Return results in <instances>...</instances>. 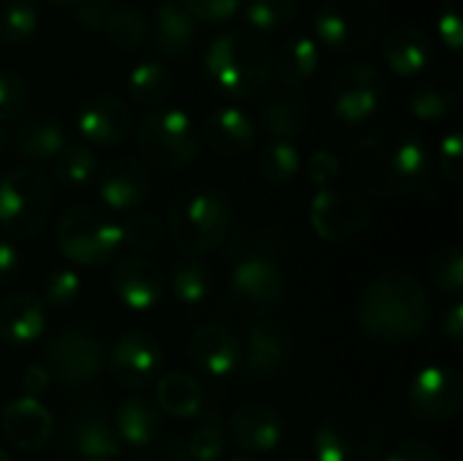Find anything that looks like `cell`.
Listing matches in <instances>:
<instances>
[{"mask_svg":"<svg viewBox=\"0 0 463 461\" xmlns=\"http://www.w3.org/2000/svg\"><path fill=\"white\" fill-rule=\"evenodd\" d=\"M429 166L426 141L407 125H383L364 133L347 158L353 182L380 198L420 193L429 182Z\"/></svg>","mask_w":463,"mask_h":461,"instance_id":"1","label":"cell"},{"mask_svg":"<svg viewBox=\"0 0 463 461\" xmlns=\"http://www.w3.org/2000/svg\"><path fill=\"white\" fill-rule=\"evenodd\" d=\"M355 318L366 337L383 345H402L426 334L434 307L426 285L415 274L385 272L361 291Z\"/></svg>","mask_w":463,"mask_h":461,"instance_id":"2","label":"cell"},{"mask_svg":"<svg viewBox=\"0 0 463 461\" xmlns=\"http://www.w3.org/2000/svg\"><path fill=\"white\" fill-rule=\"evenodd\" d=\"M203 73L209 84L231 101L255 98L271 76V52L266 38L250 27H231L214 35L203 54Z\"/></svg>","mask_w":463,"mask_h":461,"instance_id":"3","label":"cell"},{"mask_svg":"<svg viewBox=\"0 0 463 461\" xmlns=\"http://www.w3.org/2000/svg\"><path fill=\"white\" fill-rule=\"evenodd\" d=\"M233 228L231 198L212 185L179 193L168 209V234L187 258L220 250Z\"/></svg>","mask_w":463,"mask_h":461,"instance_id":"4","label":"cell"},{"mask_svg":"<svg viewBox=\"0 0 463 461\" xmlns=\"http://www.w3.org/2000/svg\"><path fill=\"white\" fill-rule=\"evenodd\" d=\"M388 8L383 0H323L312 16L317 46L339 54L366 52L385 27Z\"/></svg>","mask_w":463,"mask_h":461,"instance_id":"5","label":"cell"},{"mask_svg":"<svg viewBox=\"0 0 463 461\" xmlns=\"http://www.w3.org/2000/svg\"><path fill=\"white\" fill-rule=\"evenodd\" d=\"M138 160L163 171H182L195 163L201 152V133L195 122L171 106H160L141 117L136 128Z\"/></svg>","mask_w":463,"mask_h":461,"instance_id":"6","label":"cell"},{"mask_svg":"<svg viewBox=\"0 0 463 461\" xmlns=\"http://www.w3.org/2000/svg\"><path fill=\"white\" fill-rule=\"evenodd\" d=\"M57 247L81 269H103L114 264L122 247L119 223L100 206L76 204L57 223Z\"/></svg>","mask_w":463,"mask_h":461,"instance_id":"7","label":"cell"},{"mask_svg":"<svg viewBox=\"0 0 463 461\" xmlns=\"http://www.w3.org/2000/svg\"><path fill=\"white\" fill-rule=\"evenodd\" d=\"M54 206L52 182L33 166H19L0 179V228L11 239H35Z\"/></svg>","mask_w":463,"mask_h":461,"instance_id":"8","label":"cell"},{"mask_svg":"<svg viewBox=\"0 0 463 461\" xmlns=\"http://www.w3.org/2000/svg\"><path fill=\"white\" fill-rule=\"evenodd\" d=\"M385 451V427L364 408L331 413L312 437L315 461H380Z\"/></svg>","mask_w":463,"mask_h":461,"instance_id":"9","label":"cell"},{"mask_svg":"<svg viewBox=\"0 0 463 461\" xmlns=\"http://www.w3.org/2000/svg\"><path fill=\"white\" fill-rule=\"evenodd\" d=\"M41 364L49 370L52 383L68 391H87L106 370V345L87 326H65L46 342Z\"/></svg>","mask_w":463,"mask_h":461,"instance_id":"10","label":"cell"},{"mask_svg":"<svg viewBox=\"0 0 463 461\" xmlns=\"http://www.w3.org/2000/svg\"><path fill=\"white\" fill-rule=\"evenodd\" d=\"M388 95L391 87L385 73L366 60H355L339 68L328 87L331 111L345 125L372 122L388 106Z\"/></svg>","mask_w":463,"mask_h":461,"instance_id":"11","label":"cell"},{"mask_svg":"<svg viewBox=\"0 0 463 461\" xmlns=\"http://www.w3.org/2000/svg\"><path fill=\"white\" fill-rule=\"evenodd\" d=\"M288 299V277L279 264L271 261H250L239 264L231 272L228 302L231 307L250 321H269L282 310Z\"/></svg>","mask_w":463,"mask_h":461,"instance_id":"12","label":"cell"},{"mask_svg":"<svg viewBox=\"0 0 463 461\" xmlns=\"http://www.w3.org/2000/svg\"><path fill=\"white\" fill-rule=\"evenodd\" d=\"M407 405L412 416L429 427L456 421L463 408L461 372L456 367L442 364L423 367L407 389Z\"/></svg>","mask_w":463,"mask_h":461,"instance_id":"13","label":"cell"},{"mask_svg":"<svg viewBox=\"0 0 463 461\" xmlns=\"http://www.w3.org/2000/svg\"><path fill=\"white\" fill-rule=\"evenodd\" d=\"M309 223L323 242L342 245L372 226V204L358 193L326 187L309 204Z\"/></svg>","mask_w":463,"mask_h":461,"instance_id":"14","label":"cell"},{"mask_svg":"<svg viewBox=\"0 0 463 461\" xmlns=\"http://www.w3.org/2000/svg\"><path fill=\"white\" fill-rule=\"evenodd\" d=\"M293 331L279 321H258L247 331V351H241V375L247 383H269L293 364Z\"/></svg>","mask_w":463,"mask_h":461,"instance_id":"15","label":"cell"},{"mask_svg":"<svg viewBox=\"0 0 463 461\" xmlns=\"http://www.w3.org/2000/svg\"><path fill=\"white\" fill-rule=\"evenodd\" d=\"M65 446L79 461H114L122 454L111 416L100 402L81 405L68 416Z\"/></svg>","mask_w":463,"mask_h":461,"instance_id":"16","label":"cell"},{"mask_svg":"<svg viewBox=\"0 0 463 461\" xmlns=\"http://www.w3.org/2000/svg\"><path fill=\"white\" fill-rule=\"evenodd\" d=\"M163 353L160 345L144 334V331H125L109 351H106V367L122 389L141 391L160 375Z\"/></svg>","mask_w":463,"mask_h":461,"instance_id":"17","label":"cell"},{"mask_svg":"<svg viewBox=\"0 0 463 461\" xmlns=\"http://www.w3.org/2000/svg\"><path fill=\"white\" fill-rule=\"evenodd\" d=\"M95 190L106 209L136 212L152 196V174L138 158L122 155L100 166L95 177Z\"/></svg>","mask_w":463,"mask_h":461,"instance_id":"18","label":"cell"},{"mask_svg":"<svg viewBox=\"0 0 463 461\" xmlns=\"http://www.w3.org/2000/svg\"><path fill=\"white\" fill-rule=\"evenodd\" d=\"M130 130L133 111L122 98L111 92H98L87 98L76 111V133L84 139L87 147H117L130 136Z\"/></svg>","mask_w":463,"mask_h":461,"instance_id":"19","label":"cell"},{"mask_svg":"<svg viewBox=\"0 0 463 461\" xmlns=\"http://www.w3.org/2000/svg\"><path fill=\"white\" fill-rule=\"evenodd\" d=\"M225 435L236 448L247 451L250 456H263L279 448L285 437V418L274 405L247 402L231 413Z\"/></svg>","mask_w":463,"mask_h":461,"instance_id":"20","label":"cell"},{"mask_svg":"<svg viewBox=\"0 0 463 461\" xmlns=\"http://www.w3.org/2000/svg\"><path fill=\"white\" fill-rule=\"evenodd\" d=\"M111 288L114 296L133 312H149L160 304L165 291L163 269L146 255H125L111 269Z\"/></svg>","mask_w":463,"mask_h":461,"instance_id":"21","label":"cell"},{"mask_svg":"<svg viewBox=\"0 0 463 461\" xmlns=\"http://www.w3.org/2000/svg\"><path fill=\"white\" fill-rule=\"evenodd\" d=\"M201 22L179 3V0H163L155 8V27H149L152 35V52L171 62H184L193 57L198 43Z\"/></svg>","mask_w":463,"mask_h":461,"instance_id":"22","label":"cell"},{"mask_svg":"<svg viewBox=\"0 0 463 461\" xmlns=\"http://www.w3.org/2000/svg\"><path fill=\"white\" fill-rule=\"evenodd\" d=\"M187 356L209 378H231L241 367V342L222 323H203L187 342Z\"/></svg>","mask_w":463,"mask_h":461,"instance_id":"23","label":"cell"},{"mask_svg":"<svg viewBox=\"0 0 463 461\" xmlns=\"http://www.w3.org/2000/svg\"><path fill=\"white\" fill-rule=\"evenodd\" d=\"M255 122L239 106H220L206 114L201 141L220 158H239L255 144Z\"/></svg>","mask_w":463,"mask_h":461,"instance_id":"24","label":"cell"},{"mask_svg":"<svg viewBox=\"0 0 463 461\" xmlns=\"http://www.w3.org/2000/svg\"><path fill=\"white\" fill-rule=\"evenodd\" d=\"M54 432L52 413L33 397H19L3 408V435L19 451H41Z\"/></svg>","mask_w":463,"mask_h":461,"instance_id":"25","label":"cell"},{"mask_svg":"<svg viewBox=\"0 0 463 461\" xmlns=\"http://www.w3.org/2000/svg\"><path fill=\"white\" fill-rule=\"evenodd\" d=\"M312 103L307 95L296 92V90H282L269 95L260 106H258V122L260 128L279 141H290L304 136L312 128Z\"/></svg>","mask_w":463,"mask_h":461,"instance_id":"26","label":"cell"},{"mask_svg":"<svg viewBox=\"0 0 463 461\" xmlns=\"http://www.w3.org/2000/svg\"><path fill=\"white\" fill-rule=\"evenodd\" d=\"M46 331V307L30 293L19 291L0 302V342L11 348H27Z\"/></svg>","mask_w":463,"mask_h":461,"instance_id":"27","label":"cell"},{"mask_svg":"<svg viewBox=\"0 0 463 461\" xmlns=\"http://www.w3.org/2000/svg\"><path fill=\"white\" fill-rule=\"evenodd\" d=\"M11 141L19 149V155L27 158L30 163H52L71 144L65 125L52 114L22 117Z\"/></svg>","mask_w":463,"mask_h":461,"instance_id":"28","label":"cell"},{"mask_svg":"<svg viewBox=\"0 0 463 461\" xmlns=\"http://www.w3.org/2000/svg\"><path fill=\"white\" fill-rule=\"evenodd\" d=\"M288 250V234L285 228L274 223H250L241 226L236 234H228L225 239V255L231 266L250 264V261H271L277 264Z\"/></svg>","mask_w":463,"mask_h":461,"instance_id":"29","label":"cell"},{"mask_svg":"<svg viewBox=\"0 0 463 461\" xmlns=\"http://www.w3.org/2000/svg\"><path fill=\"white\" fill-rule=\"evenodd\" d=\"M383 60L399 79L420 76L431 62V41L420 27L402 24L383 41Z\"/></svg>","mask_w":463,"mask_h":461,"instance_id":"30","label":"cell"},{"mask_svg":"<svg viewBox=\"0 0 463 461\" xmlns=\"http://www.w3.org/2000/svg\"><path fill=\"white\" fill-rule=\"evenodd\" d=\"M111 424H114L119 443H125L130 448H149L163 435V416H160L157 405L146 402L138 394L125 397L119 402Z\"/></svg>","mask_w":463,"mask_h":461,"instance_id":"31","label":"cell"},{"mask_svg":"<svg viewBox=\"0 0 463 461\" xmlns=\"http://www.w3.org/2000/svg\"><path fill=\"white\" fill-rule=\"evenodd\" d=\"M320 65V46L312 35H293L288 38L277 57H271V71L285 90L304 87Z\"/></svg>","mask_w":463,"mask_h":461,"instance_id":"32","label":"cell"},{"mask_svg":"<svg viewBox=\"0 0 463 461\" xmlns=\"http://www.w3.org/2000/svg\"><path fill=\"white\" fill-rule=\"evenodd\" d=\"M157 410L174 418H195L203 410V389L190 372H165L157 380Z\"/></svg>","mask_w":463,"mask_h":461,"instance_id":"33","label":"cell"},{"mask_svg":"<svg viewBox=\"0 0 463 461\" xmlns=\"http://www.w3.org/2000/svg\"><path fill=\"white\" fill-rule=\"evenodd\" d=\"M174 90V76L165 62L160 60H144L133 65L128 73V92L138 106L146 109H160Z\"/></svg>","mask_w":463,"mask_h":461,"instance_id":"34","label":"cell"},{"mask_svg":"<svg viewBox=\"0 0 463 461\" xmlns=\"http://www.w3.org/2000/svg\"><path fill=\"white\" fill-rule=\"evenodd\" d=\"M100 171V160L87 144H68L52 160V179L65 190H81L95 182Z\"/></svg>","mask_w":463,"mask_h":461,"instance_id":"35","label":"cell"},{"mask_svg":"<svg viewBox=\"0 0 463 461\" xmlns=\"http://www.w3.org/2000/svg\"><path fill=\"white\" fill-rule=\"evenodd\" d=\"M171 293L184 307H198L212 293V272L201 258H182L171 269Z\"/></svg>","mask_w":463,"mask_h":461,"instance_id":"36","label":"cell"},{"mask_svg":"<svg viewBox=\"0 0 463 461\" xmlns=\"http://www.w3.org/2000/svg\"><path fill=\"white\" fill-rule=\"evenodd\" d=\"M103 38L119 52H133L149 38V19L141 8L119 3L103 27Z\"/></svg>","mask_w":463,"mask_h":461,"instance_id":"37","label":"cell"},{"mask_svg":"<svg viewBox=\"0 0 463 461\" xmlns=\"http://www.w3.org/2000/svg\"><path fill=\"white\" fill-rule=\"evenodd\" d=\"M244 27L258 35H274L288 30L298 19V0H247L244 5Z\"/></svg>","mask_w":463,"mask_h":461,"instance_id":"38","label":"cell"},{"mask_svg":"<svg viewBox=\"0 0 463 461\" xmlns=\"http://www.w3.org/2000/svg\"><path fill=\"white\" fill-rule=\"evenodd\" d=\"M458 103V90L448 82H426L418 90H412L407 106L410 114L420 122H439L445 120Z\"/></svg>","mask_w":463,"mask_h":461,"instance_id":"39","label":"cell"},{"mask_svg":"<svg viewBox=\"0 0 463 461\" xmlns=\"http://www.w3.org/2000/svg\"><path fill=\"white\" fill-rule=\"evenodd\" d=\"M38 33V8L33 0H5L0 5V41L24 46Z\"/></svg>","mask_w":463,"mask_h":461,"instance_id":"40","label":"cell"},{"mask_svg":"<svg viewBox=\"0 0 463 461\" xmlns=\"http://www.w3.org/2000/svg\"><path fill=\"white\" fill-rule=\"evenodd\" d=\"M258 168L269 185H288L301 171V155H298L296 144L271 139L258 155Z\"/></svg>","mask_w":463,"mask_h":461,"instance_id":"41","label":"cell"},{"mask_svg":"<svg viewBox=\"0 0 463 461\" xmlns=\"http://www.w3.org/2000/svg\"><path fill=\"white\" fill-rule=\"evenodd\" d=\"M119 236H122V247H130L136 255H146L163 245L165 228L157 215L136 209L125 223H119Z\"/></svg>","mask_w":463,"mask_h":461,"instance_id":"42","label":"cell"},{"mask_svg":"<svg viewBox=\"0 0 463 461\" xmlns=\"http://www.w3.org/2000/svg\"><path fill=\"white\" fill-rule=\"evenodd\" d=\"M429 274H431V283L437 285L439 293L450 296V299H458L463 293V250L461 245H445L442 250H437L431 255V264H429Z\"/></svg>","mask_w":463,"mask_h":461,"instance_id":"43","label":"cell"},{"mask_svg":"<svg viewBox=\"0 0 463 461\" xmlns=\"http://www.w3.org/2000/svg\"><path fill=\"white\" fill-rule=\"evenodd\" d=\"M228 448V435L220 418H206L193 429V435L184 443V451L190 461H220Z\"/></svg>","mask_w":463,"mask_h":461,"instance_id":"44","label":"cell"},{"mask_svg":"<svg viewBox=\"0 0 463 461\" xmlns=\"http://www.w3.org/2000/svg\"><path fill=\"white\" fill-rule=\"evenodd\" d=\"M81 296V280L73 269H57L43 280V293L38 296L46 310H68Z\"/></svg>","mask_w":463,"mask_h":461,"instance_id":"45","label":"cell"},{"mask_svg":"<svg viewBox=\"0 0 463 461\" xmlns=\"http://www.w3.org/2000/svg\"><path fill=\"white\" fill-rule=\"evenodd\" d=\"M30 101V84L19 71H0V125L16 120Z\"/></svg>","mask_w":463,"mask_h":461,"instance_id":"46","label":"cell"},{"mask_svg":"<svg viewBox=\"0 0 463 461\" xmlns=\"http://www.w3.org/2000/svg\"><path fill=\"white\" fill-rule=\"evenodd\" d=\"M201 24H222L228 19H233L244 0H179Z\"/></svg>","mask_w":463,"mask_h":461,"instance_id":"47","label":"cell"},{"mask_svg":"<svg viewBox=\"0 0 463 461\" xmlns=\"http://www.w3.org/2000/svg\"><path fill=\"white\" fill-rule=\"evenodd\" d=\"M442 43L450 49V54H458L463 46V0H445L437 22Z\"/></svg>","mask_w":463,"mask_h":461,"instance_id":"48","label":"cell"},{"mask_svg":"<svg viewBox=\"0 0 463 461\" xmlns=\"http://www.w3.org/2000/svg\"><path fill=\"white\" fill-rule=\"evenodd\" d=\"M439 171L448 182H461L463 177V139L458 130H450L437 149Z\"/></svg>","mask_w":463,"mask_h":461,"instance_id":"49","label":"cell"},{"mask_svg":"<svg viewBox=\"0 0 463 461\" xmlns=\"http://www.w3.org/2000/svg\"><path fill=\"white\" fill-rule=\"evenodd\" d=\"M339 171H342V163H339V158H336L331 149H317V152L307 160V179H309L317 190L331 187V185L339 179Z\"/></svg>","mask_w":463,"mask_h":461,"instance_id":"50","label":"cell"},{"mask_svg":"<svg viewBox=\"0 0 463 461\" xmlns=\"http://www.w3.org/2000/svg\"><path fill=\"white\" fill-rule=\"evenodd\" d=\"M119 3L117 0H81L76 8V22L87 30V33H103L109 16L114 14Z\"/></svg>","mask_w":463,"mask_h":461,"instance_id":"51","label":"cell"},{"mask_svg":"<svg viewBox=\"0 0 463 461\" xmlns=\"http://www.w3.org/2000/svg\"><path fill=\"white\" fill-rule=\"evenodd\" d=\"M380 461H439V454L426 440L410 437V440H402L388 456H383Z\"/></svg>","mask_w":463,"mask_h":461,"instance_id":"52","label":"cell"},{"mask_svg":"<svg viewBox=\"0 0 463 461\" xmlns=\"http://www.w3.org/2000/svg\"><path fill=\"white\" fill-rule=\"evenodd\" d=\"M49 386H52V375H49V370H46L41 361H33V364H27V367H24L22 380H19L22 397H33V399H38Z\"/></svg>","mask_w":463,"mask_h":461,"instance_id":"53","label":"cell"},{"mask_svg":"<svg viewBox=\"0 0 463 461\" xmlns=\"http://www.w3.org/2000/svg\"><path fill=\"white\" fill-rule=\"evenodd\" d=\"M439 326H442V337L458 351L463 345V304L456 299L445 312H442V321H439Z\"/></svg>","mask_w":463,"mask_h":461,"instance_id":"54","label":"cell"},{"mask_svg":"<svg viewBox=\"0 0 463 461\" xmlns=\"http://www.w3.org/2000/svg\"><path fill=\"white\" fill-rule=\"evenodd\" d=\"M144 461H190L184 443L176 437H160L157 443L149 446V454L144 456Z\"/></svg>","mask_w":463,"mask_h":461,"instance_id":"55","label":"cell"},{"mask_svg":"<svg viewBox=\"0 0 463 461\" xmlns=\"http://www.w3.org/2000/svg\"><path fill=\"white\" fill-rule=\"evenodd\" d=\"M19 266H22V255H19V250L14 247V242L0 239V285H3L5 280H11V277L19 272Z\"/></svg>","mask_w":463,"mask_h":461,"instance_id":"56","label":"cell"},{"mask_svg":"<svg viewBox=\"0 0 463 461\" xmlns=\"http://www.w3.org/2000/svg\"><path fill=\"white\" fill-rule=\"evenodd\" d=\"M11 144H14V141H11V133H8V128H3V125H0V155H5Z\"/></svg>","mask_w":463,"mask_h":461,"instance_id":"57","label":"cell"},{"mask_svg":"<svg viewBox=\"0 0 463 461\" xmlns=\"http://www.w3.org/2000/svg\"><path fill=\"white\" fill-rule=\"evenodd\" d=\"M46 3H54V5H73V3H76V5H79L81 0H46Z\"/></svg>","mask_w":463,"mask_h":461,"instance_id":"58","label":"cell"},{"mask_svg":"<svg viewBox=\"0 0 463 461\" xmlns=\"http://www.w3.org/2000/svg\"><path fill=\"white\" fill-rule=\"evenodd\" d=\"M0 461H11V456H8V451H3V448H0Z\"/></svg>","mask_w":463,"mask_h":461,"instance_id":"59","label":"cell"},{"mask_svg":"<svg viewBox=\"0 0 463 461\" xmlns=\"http://www.w3.org/2000/svg\"><path fill=\"white\" fill-rule=\"evenodd\" d=\"M228 461H258V459H247V456H239V459H228Z\"/></svg>","mask_w":463,"mask_h":461,"instance_id":"60","label":"cell"},{"mask_svg":"<svg viewBox=\"0 0 463 461\" xmlns=\"http://www.w3.org/2000/svg\"><path fill=\"white\" fill-rule=\"evenodd\" d=\"M288 461H301V459H288Z\"/></svg>","mask_w":463,"mask_h":461,"instance_id":"61","label":"cell"}]
</instances>
